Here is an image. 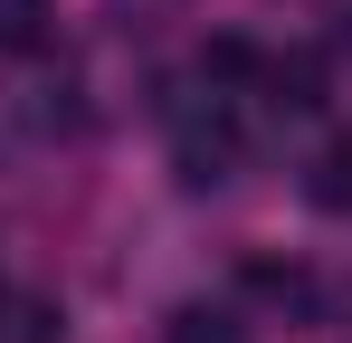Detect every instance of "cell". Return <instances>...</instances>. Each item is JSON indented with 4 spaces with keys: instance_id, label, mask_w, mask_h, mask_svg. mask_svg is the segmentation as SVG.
Listing matches in <instances>:
<instances>
[{
    "instance_id": "cell-1",
    "label": "cell",
    "mask_w": 352,
    "mask_h": 343,
    "mask_svg": "<svg viewBox=\"0 0 352 343\" xmlns=\"http://www.w3.org/2000/svg\"><path fill=\"white\" fill-rule=\"evenodd\" d=\"M257 76H267V96H276V105H295V114L324 105V48H286V57H267Z\"/></svg>"
},
{
    "instance_id": "cell-2",
    "label": "cell",
    "mask_w": 352,
    "mask_h": 343,
    "mask_svg": "<svg viewBox=\"0 0 352 343\" xmlns=\"http://www.w3.org/2000/svg\"><path fill=\"white\" fill-rule=\"evenodd\" d=\"M58 29V0H0V48L10 57H38Z\"/></svg>"
},
{
    "instance_id": "cell-3",
    "label": "cell",
    "mask_w": 352,
    "mask_h": 343,
    "mask_svg": "<svg viewBox=\"0 0 352 343\" xmlns=\"http://www.w3.org/2000/svg\"><path fill=\"white\" fill-rule=\"evenodd\" d=\"M229 163H238V143L219 134V124H210V134H181V181H190V191H219Z\"/></svg>"
},
{
    "instance_id": "cell-4",
    "label": "cell",
    "mask_w": 352,
    "mask_h": 343,
    "mask_svg": "<svg viewBox=\"0 0 352 343\" xmlns=\"http://www.w3.org/2000/svg\"><path fill=\"white\" fill-rule=\"evenodd\" d=\"M238 277L257 286V295H276V305H314V277L295 258H238Z\"/></svg>"
},
{
    "instance_id": "cell-5",
    "label": "cell",
    "mask_w": 352,
    "mask_h": 343,
    "mask_svg": "<svg viewBox=\"0 0 352 343\" xmlns=\"http://www.w3.org/2000/svg\"><path fill=\"white\" fill-rule=\"evenodd\" d=\"M0 343H67V315L48 305V295H19V305H10V334H0Z\"/></svg>"
},
{
    "instance_id": "cell-6",
    "label": "cell",
    "mask_w": 352,
    "mask_h": 343,
    "mask_svg": "<svg viewBox=\"0 0 352 343\" xmlns=\"http://www.w3.org/2000/svg\"><path fill=\"white\" fill-rule=\"evenodd\" d=\"M162 343H238V315H229V305H181Z\"/></svg>"
},
{
    "instance_id": "cell-7",
    "label": "cell",
    "mask_w": 352,
    "mask_h": 343,
    "mask_svg": "<svg viewBox=\"0 0 352 343\" xmlns=\"http://www.w3.org/2000/svg\"><path fill=\"white\" fill-rule=\"evenodd\" d=\"M200 76H219V86H248V76H257V48H248V39H210V48H200Z\"/></svg>"
},
{
    "instance_id": "cell-8",
    "label": "cell",
    "mask_w": 352,
    "mask_h": 343,
    "mask_svg": "<svg viewBox=\"0 0 352 343\" xmlns=\"http://www.w3.org/2000/svg\"><path fill=\"white\" fill-rule=\"evenodd\" d=\"M314 200H324V210H352V143H333V153L314 163Z\"/></svg>"
},
{
    "instance_id": "cell-9",
    "label": "cell",
    "mask_w": 352,
    "mask_h": 343,
    "mask_svg": "<svg viewBox=\"0 0 352 343\" xmlns=\"http://www.w3.org/2000/svg\"><path fill=\"white\" fill-rule=\"evenodd\" d=\"M0 315H10V286H0Z\"/></svg>"
}]
</instances>
